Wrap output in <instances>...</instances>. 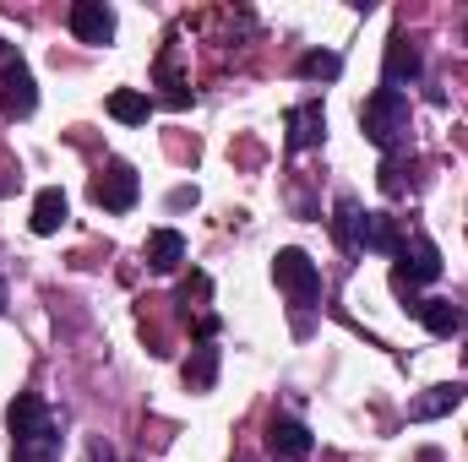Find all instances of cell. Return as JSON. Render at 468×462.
Returning <instances> with one entry per match:
<instances>
[{
    "label": "cell",
    "instance_id": "obj_18",
    "mask_svg": "<svg viewBox=\"0 0 468 462\" xmlns=\"http://www.w3.org/2000/svg\"><path fill=\"white\" fill-rule=\"evenodd\" d=\"M359 202L354 196H338V207H333V234H338V245L344 250H359Z\"/></svg>",
    "mask_w": 468,
    "mask_h": 462
},
{
    "label": "cell",
    "instance_id": "obj_6",
    "mask_svg": "<svg viewBox=\"0 0 468 462\" xmlns=\"http://www.w3.org/2000/svg\"><path fill=\"white\" fill-rule=\"evenodd\" d=\"M33 110H38V88H33L27 66H22V60H5V66H0V115L27 120Z\"/></svg>",
    "mask_w": 468,
    "mask_h": 462
},
{
    "label": "cell",
    "instance_id": "obj_9",
    "mask_svg": "<svg viewBox=\"0 0 468 462\" xmlns=\"http://www.w3.org/2000/svg\"><path fill=\"white\" fill-rule=\"evenodd\" d=\"M71 33H77L82 44H110V38H115V11H110L104 0H77V5H71Z\"/></svg>",
    "mask_w": 468,
    "mask_h": 462
},
{
    "label": "cell",
    "instance_id": "obj_15",
    "mask_svg": "<svg viewBox=\"0 0 468 462\" xmlns=\"http://www.w3.org/2000/svg\"><path fill=\"white\" fill-rule=\"evenodd\" d=\"M180 375H186V386H191V392H213V381H218V348H213V343H197Z\"/></svg>",
    "mask_w": 468,
    "mask_h": 462
},
{
    "label": "cell",
    "instance_id": "obj_22",
    "mask_svg": "<svg viewBox=\"0 0 468 462\" xmlns=\"http://www.w3.org/2000/svg\"><path fill=\"white\" fill-rule=\"evenodd\" d=\"M420 462H441V452H425V457H420Z\"/></svg>",
    "mask_w": 468,
    "mask_h": 462
},
{
    "label": "cell",
    "instance_id": "obj_4",
    "mask_svg": "<svg viewBox=\"0 0 468 462\" xmlns=\"http://www.w3.org/2000/svg\"><path fill=\"white\" fill-rule=\"evenodd\" d=\"M272 278H278V289H283V294H289L300 310L322 299V267H316L305 250H294V245L272 256Z\"/></svg>",
    "mask_w": 468,
    "mask_h": 462
},
{
    "label": "cell",
    "instance_id": "obj_21",
    "mask_svg": "<svg viewBox=\"0 0 468 462\" xmlns=\"http://www.w3.org/2000/svg\"><path fill=\"white\" fill-rule=\"evenodd\" d=\"M88 462H115V446L110 441H88Z\"/></svg>",
    "mask_w": 468,
    "mask_h": 462
},
{
    "label": "cell",
    "instance_id": "obj_12",
    "mask_svg": "<svg viewBox=\"0 0 468 462\" xmlns=\"http://www.w3.org/2000/svg\"><path fill=\"white\" fill-rule=\"evenodd\" d=\"M463 397H468V386H458V381H452V386H431L425 397H414V403H409V419H414V425H431V419H441V414L463 408Z\"/></svg>",
    "mask_w": 468,
    "mask_h": 462
},
{
    "label": "cell",
    "instance_id": "obj_10",
    "mask_svg": "<svg viewBox=\"0 0 468 462\" xmlns=\"http://www.w3.org/2000/svg\"><path fill=\"white\" fill-rule=\"evenodd\" d=\"M283 125H289V152H305V147H316L322 136H327V115H322V104H294L289 115H283Z\"/></svg>",
    "mask_w": 468,
    "mask_h": 462
},
{
    "label": "cell",
    "instance_id": "obj_2",
    "mask_svg": "<svg viewBox=\"0 0 468 462\" xmlns=\"http://www.w3.org/2000/svg\"><path fill=\"white\" fill-rule=\"evenodd\" d=\"M359 125H365V136H370L387 158L403 152V147H409V99L392 93V88H376V93L365 99V110H359Z\"/></svg>",
    "mask_w": 468,
    "mask_h": 462
},
{
    "label": "cell",
    "instance_id": "obj_20",
    "mask_svg": "<svg viewBox=\"0 0 468 462\" xmlns=\"http://www.w3.org/2000/svg\"><path fill=\"white\" fill-rule=\"evenodd\" d=\"M207 289H213V283H207V272H191V278L180 283V305H186V310H197V305L207 299Z\"/></svg>",
    "mask_w": 468,
    "mask_h": 462
},
{
    "label": "cell",
    "instance_id": "obj_8",
    "mask_svg": "<svg viewBox=\"0 0 468 462\" xmlns=\"http://www.w3.org/2000/svg\"><path fill=\"white\" fill-rule=\"evenodd\" d=\"M311 446H316V436H311L300 419L278 414V419L267 425V452H272L278 462H305V457H311Z\"/></svg>",
    "mask_w": 468,
    "mask_h": 462
},
{
    "label": "cell",
    "instance_id": "obj_7",
    "mask_svg": "<svg viewBox=\"0 0 468 462\" xmlns=\"http://www.w3.org/2000/svg\"><path fill=\"white\" fill-rule=\"evenodd\" d=\"M420 71H425V60H420V44H409L403 33H392V38H387V66H381V88L403 93L409 82H420Z\"/></svg>",
    "mask_w": 468,
    "mask_h": 462
},
{
    "label": "cell",
    "instance_id": "obj_13",
    "mask_svg": "<svg viewBox=\"0 0 468 462\" xmlns=\"http://www.w3.org/2000/svg\"><path fill=\"white\" fill-rule=\"evenodd\" d=\"M414 316L425 321V332H431V338H452V332H463V310H458L452 299H420V305H414Z\"/></svg>",
    "mask_w": 468,
    "mask_h": 462
},
{
    "label": "cell",
    "instance_id": "obj_1",
    "mask_svg": "<svg viewBox=\"0 0 468 462\" xmlns=\"http://www.w3.org/2000/svg\"><path fill=\"white\" fill-rule=\"evenodd\" d=\"M5 425H11L16 462H60V425L38 392H16V403L5 408Z\"/></svg>",
    "mask_w": 468,
    "mask_h": 462
},
{
    "label": "cell",
    "instance_id": "obj_19",
    "mask_svg": "<svg viewBox=\"0 0 468 462\" xmlns=\"http://www.w3.org/2000/svg\"><path fill=\"white\" fill-rule=\"evenodd\" d=\"M338 71H344V55H333V49H311L300 60V77H311V82H333Z\"/></svg>",
    "mask_w": 468,
    "mask_h": 462
},
{
    "label": "cell",
    "instance_id": "obj_23",
    "mask_svg": "<svg viewBox=\"0 0 468 462\" xmlns=\"http://www.w3.org/2000/svg\"><path fill=\"white\" fill-rule=\"evenodd\" d=\"M0 310H5V283H0Z\"/></svg>",
    "mask_w": 468,
    "mask_h": 462
},
{
    "label": "cell",
    "instance_id": "obj_11",
    "mask_svg": "<svg viewBox=\"0 0 468 462\" xmlns=\"http://www.w3.org/2000/svg\"><path fill=\"white\" fill-rule=\"evenodd\" d=\"M359 250H376V256H398L403 250V234L392 213H365L359 218Z\"/></svg>",
    "mask_w": 468,
    "mask_h": 462
},
{
    "label": "cell",
    "instance_id": "obj_14",
    "mask_svg": "<svg viewBox=\"0 0 468 462\" xmlns=\"http://www.w3.org/2000/svg\"><path fill=\"white\" fill-rule=\"evenodd\" d=\"M66 213H71V207H66V191H55V185H49V191H38V196H33V218H27V224H33V234H60Z\"/></svg>",
    "mask_w": 468,
    "mask_h": 462
},
{
    "label": "cell",
    "instance_id": "obj_5",
    "mask_svg": "<svg viewBox=\"0 0 468 462\" xmlns=\"http://www.w3.org/2000/svg\"><path fill=\"white\" fill-rule=\"evenodd\" d=\"M93 207H104V213H131L136 207V196H142V180H136V169L131 163H104L99 174H93Z\"/></svg>",
    "mask_w": 468,
    "mask_h": 462
},
{
    "label": "cell",
    "instance_id": "obj_3",
    "mask_svg": "<svg viewBox=\"0 0 468 462\" xmlns=\"http://www.w3.org/2000/svg\"><path fill=\"white\" fill-rule=\"evenodd\" d=\"M441 278V250L431 234H409L403 250H398V267H392V294L409 299V310L420 305V289Z\"/></svg>",
    "mask_w": 468,
    "mask_h": 462
},
{
    "label": "cell",
    "instance_id": "obj_17",
    "mask_svg": "<svg viewBox=\"0 0 468 462\" xmlns=\"http://www.w3.org/2000/svg\"><path fill=\"white\" fill-rule=\"evenodd\" d=\"M110 115H115L120 125H142V120L153 115V99L136 93V88H120V93H110Z\"/></svg>",
    "mask_w": 468,
    "mask_h": 462
},
{
    "label": "cell",
    "instance_id": "obj_16",
    "mask_svg": "<svg viewBox=\"0 0 468 462\" xmlns=\"http://www.w3.org/2000/svg\"><path fill=\"white\" fill-rule=\"evenodd\" d=\"M180 261H186V239L175 229H158L147 239V267H153V272H175Z\"/></svg>",
    "mask_w": 468,
    "mask_h": 462
}]
</instances>
